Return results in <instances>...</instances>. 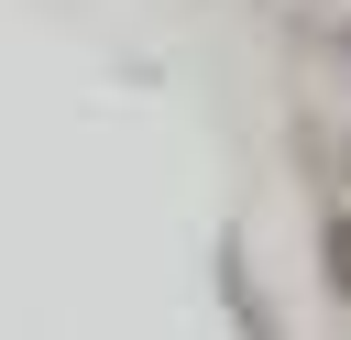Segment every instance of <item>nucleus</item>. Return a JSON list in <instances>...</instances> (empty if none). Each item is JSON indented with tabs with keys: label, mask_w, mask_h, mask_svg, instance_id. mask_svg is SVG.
Wrapping results in <instances>:
<instances>
[{
	"label": "nucleus",
	"mask_w": 351,
	"mask_h": 340,
	"mask_svg": "<svg viewBox=\"0 0 351 340\" xmlns=\"http://www.w3.org/2000/svg\"><path fill=\"white\" fill-rule=\"evenodd\" d=\"M329 296H351V219H329Z\"/></svg>",
	"instance_id": "obj_1"
}]
</instances>
